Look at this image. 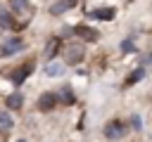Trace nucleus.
I'll use <instances>...</instances> for the list:
<instances>
[{"label": "nucleus", "instance_id": "6", "mask_svg": "<svg viewBox=\"0 0 152 142\" xmlns=\"http://www.w3.org/2000/svg\"><path fill=\"white\" fill-rule=\"evenodd\" d=\"M74 36H78V38L86 40V43H95V40L100 38V33H97L95 28H90V26H76V28H74Z\"/></svg>", "mask_w": 152, "mask_h": 142}, {"label": "nucleus", "instance_id": "18", "mask_svg": "<svg viewBox=\"0 0 152 142\" xmlns=\"http://www.w3.org/2000/svg\"><path fill=\"white\" fill-rule=\"evenodd\" d=\"M131 128H133V130H140V128H142L140 116H131Z\"/></svg>", "mask_w": 152, "mask_h": 142}, {"label": "nucleus", "instance_id": "17", "mask_svg": "<svg viewBox=\"0 0 152 142\" xmlns=\"http://www.w3.org/2000/svg\"><path fill=\"white\" fill-rule=\"evenodd\" d=\"M0 128H5V130L12 128V118H10L7 114H0Z\"/></svg>", "mask_w": 152, "mask_h": 142}, {"label": "nucleus", "instance_id": "5", "mask_svg": "<svg viewBox=\"0 0 152 142\" xmlns=\"http://www.w3.org/2000/svg\"><path fill=\"white\" fill-rule=\"evenodd\" d=\"M19 50H24V40H21V38H10V40H5V45L0 47V54H2V57H10V54H14V52H19Z\"/></svg>", "mask_w": 152, "mask_h": 142}, {"label": "nucleus", "instance_id": "11", "mask_svg": "<svg viewBox=\"0 0 152 142\" xmlns=\"http://www.w3.org/2000/svg\"><path fill=\"white\" fill-rule=\"evenodd\" d=\"M21 104H24V97H21L19 92H12V95L7 97V106H10V109H21Z\"/></svg>", "mask_w": 152, "mask_h": 142}, {"label": "nucleus", "instance_id": "10", "mask_svg": "<svg viewBox=\"0 0 152 142\" xmlns=\"http://www.w3.org/2000/svg\"><path fill=\"white\" fill-rule=\"evenodd\" d=\"M10 26H14V19L5 7H0V28H10Z\"/></svg>", "mask_w": 152, "mask_h": 142}, {"label": "nucleus", "instance_id": "4", "mask_svg": "<svg viewBox=\"0 0 152 142\" xmlns=\"http://www.w3.org/2000/svg\"><path fill=\"white\" fill-rule=\"evenodd\" d=\"M57 99H59L57 92H43V95L38 97V109H40V111H52L55 104H57Z\"/></svg>", "mask_w": 152, "mask_h": 142}, {"label": "nucleus", "instance_id": "1", "mask_svg": "<svg viewBox=\"0 0 152 142\" xmlns=\"http://www.w3.org/2000/svg\"><path fill=\"white\" fill-rule=\"evenodd\" d=\"M31 73H33V62H26L24 66H19L17 71H12V73H10V80H12L14 85H21Z\"/></svg>", "mask_w": 152, "mask_h": 142}, {"label": "nucleus", "instance_id": "7", "mask_svg": "<svg viewBox=\"0 0 152 142\" xmlns=\"http://www.w3.org/2000/svg\"><path fill=\"white\" fill-rule=\"evenodd\" d=\"M93 19H102V21H109L114 19V7H97V9H90L88 12Z\"/></svg>", "mask_w": 152, "mask_h": 142}, {"label": "nucleus", "instance_id": "19", "mask_svg": "<svg viewBox=\"0 0 152 142\" xmlns=\"http://www.w3.org/2000/svg\"><path fill=\"white\" fill-rule=\"evenodd\" d=\"M142 64H152V54H145L142 57Z\"/></svg>", "mask_w": 152, "mask_h": 142}, {"label": "nucleus", "instance_id": "13", "mask_svg": "<svg viewBox=\"0 0 152 142\" xmlns=\"http://www.w3.org/2000/svg\"><path fill=\"white\" fill-rule=\"evenodd\" d=\"M140 78H145V69H135V71L126 78V85H133V83H138Z\"/></svg>", "mask_w": 152, "mask_h": 142}, {"label": "nucleus", "instance_id": "8", "mask_svg": "<svg viewBox=\"0 0 152 142\" xmlns=\"http://www.w3.org/2000/svg\"><path fill=\"white\" fill-rule=\"evenodd\" d=\"M74 5H76V0H57V2L50 7V12H52V14H64V12L71 9Z\"/></svg>", "mask_w": 152, "mask_h": 142}, {"label": "nucleus", "instance_id": "15", "mask_svg": "<svg viewBox=\"0 0 152 142\" xmlns=\"http://www.w3.org/2000/svg\"><path fill=\"white\" fill-rule=\"evenodd\" d=\"M45 71H48V76H62L64 73V66L62 64H48Z\"/></svg>", "mask_w": 152, "mask_h": 142}, {"label": "nucleus", "instance_id": "20", "mask_svg": "<svg viewBox=\"0 0 152 142\" xmlns=\"http://www.w3.org/2000/svg\"><path fill=\"white\" fill-rule=\"evenodd\" d=\"M19 142H24V140H19Z\"/></svg>", "mask_w": 152, "mask_h": 142}, {"label": "nucleus", "instance_id": "14", "mask_svg": "<svg viewBox=\"0 0 152 142\" xmlns=\"http://www.w3.org/2000/svg\"><path fill=\"white\" fill-rule=\"evenodd\" d=\"M10 5H12V9L19 12V14H21V12H28V2H26V0H10Z\"/></svg>", "mask_w": 152, "mask_h": 142}, {"label": "nucleus", "instance_id": "16", "mask_svg": "<svg viewBox=\"0 0 152 142\" xmlns=\"http://www.w3.org/2000/svg\"><path fill=\"white\" fill-rule=\"evenodd\" d=\"M133 50H135V43H133V40H131V38H128V40H124V43H121V52H126V54H128V52H133Z\"/></svg>", "mask_w": 152, "mask_h": 142}, {"label": "nucleus", "instance_id": "2", "mask_svg": "<svg viewBox=\"0 0 152 142\" xmlns=\"http://www.w3.org/2000/svg\"><path fill=\"white\" fill-rule=\"evenodd\" d=\"M126 135V125L121 123V121H109L107 125H104V137H109V140H121Z\"/></svg>", "mask_w": 152, "mask_h": 142}, {"label": "nucleus", "instance_id": "3", "mask_svg": "<svg viewBox=\"0 0 152 142\" xmlns=\"http://www.w3.org/2000/svg\"><path fill=\"white\" fill-rule=\"evenodd\" d=\"M83 59V45L81 43H71L69 47H66V52H64V62L66 64H76V62H81Z\"/></svg>", "mask_w": 152, "mask_h": 142}, {"label": "nucleus", "instance_id": "12", "mask_svg": "<svg viewBox=\"0 0 152 142\" xmlns=\"http://www.w3.org/2000/svg\"><path fill=\"white\" fill-rule=\"evenodd\" d=\"M59 43H62L59 38H52V40L48 43V50H45V57H48V59H52V57H55V52L59 50Z\"/></svg>", "mask_w": 152, "mask_h": 142}, {"label": "nucleus", "instance_id": "9", "mask_svg": "<svg viewBox=\"0 0 152 142\" xmlns=\"http://www.w3.org/2000/svg\"><path fill=\"white\" fill-rule=\"evenodd\" d=\"M59 99H62L64 104H74V102H76V97H74V90H71L69 85H62V90H59Z\"/></svg>", "mask_w": 152, "mask_h": 142}]
</instances>
